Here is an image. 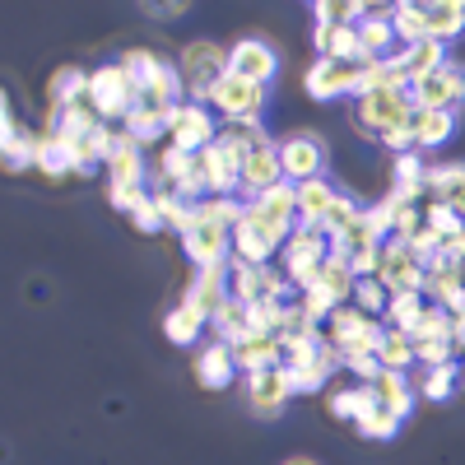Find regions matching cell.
Returning a JSON list of instances; mask_svg holds the SVG:
<instances>
[{"label": "cell", "mask_w": 465, "mask_h": 465, "mask_svg": "<svg viewBox=\"0 0 465 465\" xmlns=\"http://www.w3.org/2000/svg\"><path fill=\"white\" fill-rule=\"evenodd\" d=\"M247 201L242 196H228V201H196L191 205V223L182 232V252L196 270L210 265H228L232 261V228H238Z\"/></svg>", "instance_id": "obj_1"}, {"label": "cell", "mask_w": 465, "mask_h": 465, "mask_svg": "<svg viewBox=\"0 0 465 465\" xmlns=\"http://www.w3.org/2000/svg\"><path fill=\"white\" fill-rule=\"evenodd\" d=\"M381 335H386V322L359 312L354 302H349V307H335L331 322L322 326V344L331 349L340 363L363 359V354H377V349H381Z\"/></svg>", "instance_id": "obj_2"}, {"label": "cell", "mask_w": 465, "mask_h": 465, "mask_svg": "<svg viewBox=\"0 0 465 465\" xmlns=\"http://www.w3.org/2000/svg\"><path fill=\"white\" fill-rule=\"evenodd\" d=\"M89 103H94V112L103 116L107 126H112V122L122 126L126 116L140 107V89H135V80H131V70H126L122 61L89 70Z\"/></svg>", "instance_id": "obj_3"}, {"label": "cell", "mask_w": 465, "mask_h": 465, "mask_svg": "<svg viewBox=\"0 0 465 465\" xmlns=\"http://www.w3.org/2000/svg\"><path fill=\"white\" fill-rule=\"evenodd\" d=\"M302 89H307V98H317V103L363 98V94H368V61H359V65H340V61L317 56L312 65H307V74H302Z\"/></svg>", "instance_id": "obj_4"}, {"label": "cell", "mask_w": 465, "mask_h": 465, "mask_svg": "<svg viewBox=\"0 0 465 465\" xmlns=\"http://www.w3.org/2000/svg\"><path fill=\"white\" fill-rule=\"evenodd\" d=\"M177 70H182V84H186V103H210L214 84L228 74V52L219 43H210V37H201V43H186Z\"/></svg>", "instance_id": "obj_5"}, {"label": "cell", "mask_w": 465, "mask_h": 465, "mask_svg": "<svg viewBox=\"0 0 465 465\" xmlns=\"http://www.w3.org/2000/svg\"><path fill=\"white\" fill-rule=\"evenodd\" d=\"M410 112H414L410 89H368L363 98H354V122H359V131H363V135H377V140H381L386 131L405 126Z\"/></svg>", "instance_id": "obj_6"}, {"label": "cell", "mask_w": 465, "mask_h": 465, "mask_svg": "<svg viewBox=\"0 0 465 465\" xmlns=\"http://www.w3.org/2000/svg\"><path fill=\"white\" fill-rule=\"evenodd\" d=\"M265 98H270V89L265 84H252V80H242V74H223V80L214 84V94H210V107H214V116H223L228 126H238V122H256V116L265 112Z\"/></svg>", "instance_id": "obj_7"}, {"label": "cell", "mask_w": 465, "mask_h": 465, "mask_svg": "<svg viewBox=\"0 0 465 465\" xmlns=\"http://www.w3.org/2000/svg\"><path fill=\"white\" fill-rule=\"evenodd\" d=\"M280 256H284V280H289L293 289H307V284H317L322 265L331 261V238H326V232H307V228H298Z\"/></svg>", "instance_id": "obj_8"}, {"label": "cell", "mask_w": 465, "mask_h": 465, "mask_svg": "<svg viewBox=\"0 0 465 465\" xmlns=\"http://www.w3.org/2000/svg\"><path fill=\"white\" fill-rule=\"evenodd\" d=\"M159 191H177L182 201H210L205 177H201V153H186L177 144H163L159 153Z\"/></svg>", "instance_id": "obj_9"}, {"label": "cell", "mask_w": 465, "mask_h": 465, "mask_svg": "<svg viewBox=\"0 0 465 465\" xmlns=\"http://www.w3.org/2000/svg\"><path fill=\"white\" fill-rule=\"evenodd\" d=\"M280 163H284V177H289L293 186L317 182V177L326 173V144H322V135H317V131H293V135H284V140H280Z\"/></svg>", "instance_id": "obj_10"}, {"label": "cell", "mask_w": 465, "mask_h": 465, "mask_svg": "<svg viewBox=\"0 0 465 465\" xmlns=\"http://www.w3.org/2000/svg\"><path fill=\"white\" fill-rule=\"evenodd\" d=\"M219 140V116L210 103H182L173 112V131H168V144L186 149V153H201Z\"/></svg>", "instance_id": "obj_11"}, {"label": "cell", "mask_w": 465, "mask_h": 465, "mask_svg": "<svg viewBox=\"0 0 465 465\" xmlns=\"http://www.w3.org/2000/svg\"><path fill=\"white\" fill-rule=\"evenodd\" d=\"M289 177H284V163H280V144L270 135L256 140L242 159V201H256V196H265V191H275Z\"/></svg>", "instance_id": "obj_12"}, {"label": "cell", "mask_w": 465, "mask_h": 465, "mask_svg": "<svg viewBox=\"0 0 465 465\" xmlns=\"http://www.w3.org/2000/svg\"><path fill=\"white\" fill-rule=\"evenodd\" d=\"M410 103L414 107H429V112H456V107H465V70L447 61L442 70L429 74V80L410 84Z\"/></svg>", "instance_id": "obj_13"}, {"label": "cell", "mask_w": 465, "mask_h": 465, "mask_svg": "<svg viewBox=\"0 0 465 465\" xmlns=\"http://www.w3.org/2000/svg\"><path fill=\"white\" fill-rule=\"evenodd\" d=\"M293 396V377L289 368H261V372H247V401H252V414L261 419H280L284 405Z\"/></svg>", "instance_id": "obj_14"}, {"label": "cell", "mask_w": 465, "mask_h": 465, "mask_svg": "<svg viewBox=\"0 0 465 465\" xmlns=\"http://www.w3.org/2000/svg\"><path fill=\"white\" fill-rule=\"evenodd\" d=\"M228 70L242 74V80H252V84L270 89V80L280 74V56H275L270 43H261V37H238V43L228 47Z\"/></svg>", "instance_id": "obj_15"}, {"label": "cell", "mask_w": 465, "mask_h": 465, "mask_svg": "<svg viewBox=\"0 0 465 465\" xmlns=\"http://www.w3.org/2000/svg\"><path fill=\"white\" fill-rule=\"evenodd\" d=\"M377 280L391 289V293H423V261L410 252V242H386L381 247V270Z\"/></svg>", "instance_id": "obj_16"}, {"label": "cell", "mask_w": 465, "mask_h": 465, "mask_svg": "<svg viewBox=\"0 0 465 465\" xmlns=\"http://www.w3.org/2000/svg\"><path fill=\"white\" fill-rule=\"evenodd\" d=\"M359 43H363V61H391L401 52V37L391 24V5H368V15L354 24Z\"/></svg>", "instance_id": "obj_17"}, {"label": "cell", "mask_w": 465, "mask_h": 465, "mask_svg": "<svg viewBox=\"0 0 465 465\" xmlns=\"http://www.w3.org/2000/svg\"><path fill=\"white\" fill-rule=\"evenodd\" d=\"M232 298L238 302H265V298H289V280L270 265H242L232 261Z\"/></svg>", "instance_id": "obj_18"}, {"label": "cell", "mask_w": 465, "mask_h": 465, "mask_svg": "<svg viewBox=\"0 0 465 465\" xmlns=\"http://www.w3.org/2000/svg\"><path fill=\"white\" fill-rule=\"evenodd\" d=\"M232 298V265H210V270H196V280L186 284V298L182 302H191L196 312H205L210 322H214V312Z\"/></svg>", "instance_id": "obj_19"}, {"label": "cell", "mask_w": 465, "mask_h": 465, "mask_svg": "<svg viewBox=\"0 0 465 465\" xmlns=\"http://www.w3.org/2000/svg\"><path fill=\"white\" fill-rule=\"evenodd\" d=\"M423 10V43H451L465 33V0H419Z\"/></svg>", "instance_id": "obj_20"}, {"label": "cell", "mask_w": 465, "mask_h": 465, "mask_svg": "<svg viewBox=\"0 0 465 465\" xmlns=\"http://www.w3.org/2000/svg\"><path fill=\"white\" fill-rule=\"evenodd\" d=\"M107 186H144L149 168H144V149L116 126V144H112V159H107Z\"/></svg>", "instance_id": "obj_21"}, {"label": "cell", "mask_w": 465, "mask_h": 465, "mask_svg": "<svg viewBox=\"0 0 465 465\" xmlns=\"http://www.w3.org/2000/svg\"><path fill=\"white\" fill-rule=\"evenodd\" d=\"M232 377H238V359H232V344L210 340L201 354H196V381L205 391H228Z\"/></svg>", "instance_id": "obj_22"}, {"label": "cell", "mask_w": 465, "mask_h": 465, "mask_svg": "<svg viewBox=\"0 0 465 465\" xmlns=\"http://www.w3.org/2000/svg\"><path fill=\"white\" fill-rule=\"evenodd\" d=\"M37 140L43 135H28L15 126L10 107H0V159H5L10 173H24V168H37Z\"/></svg>", "instance_id": "obj_23"}, {"label": "cell", "mask_w": 465, "mask_h": 465, "mask_svg": "<svg viewBox=\"0 0 465 465\" xmlns=\"http://www.w3.org/2000/svg\"><path fill=\"white\" fill-rule=\"evenodd\" d=\"M335 201H340V191H335L326 177L302 182V186H298V228L322 232V223H326V214H331V205H335Z\"/></svg>", "instance_id": "obj_24"}, {"label": "cell", "mask_w": 465, "mask_h": 465, "mask_svg": "<svg viewBox=\"0 0 465 465\" xmlns=\"http://www.w3.org/2000/svg\"><path fill=\"white\" fill-rule=\"evenodd\" d=\"M98 126H103V116L94 112L89 98H84V103H70V107H61V112H52V122H47V131L61 135V140H70V144H80V140L94 135Z\"/></svg>", "instance_id": "obj_25"}, {"label": "cell", "mask_w": 465, "mask_h": 465, "mask_svg": "<svg viewBox=\"0 0 465 465\" xmlns=\"http://www.w3.org/2000/svg\"><path fill=\"white\" fill-rule=\"evenodd\" d=\"M37 173L43 177H70L80 173V149H74L70 140L43 131V140H37Z\"/></svg>", "instance_id": "obj_26"}, {"label": "cell", "mask_w": 465, "mask_h": 465, "mask_svg": "<svg viewBox=\"0 0 465 465\" xmlns=\"http://www.w3.org/2000/svg\"><path fill=\"white\" fill-rule=\"evenodd\" d=\"M423 191H429L438 205H447V210H456V214L465 219V163L429 168V177H423Z\"/></svg>", "instance_id": "obj_27"}, {"label": "cell", "mask_w": 465, "mask_h": 465, "mask_svg": "<svg viewBox=\"0 0 465 465\" xmlns=\"http://www.w3.org/2000/svg\"><path fill=\"white\" fill-rule=\"evenodd\" d=\"M396 65L405 70L410 84H419V80H429L433 70L447 65V47H442V43H410V47L396 52Z\"/></svg>", "instance_id": "obj_28"}, {"label": "cell", "mask_w": 465, "mask_h": 465, "mask_svg": "<svg viewBox=\"0 0 465 465\" xmlns=\"http://www.w3.org/2000/svg\"><path fill=\"white\" fill-rule=\"evenodd\" d=\"M89 98V70L84 65H61L52 80H47V103L52 112L70 107V103H84Z\"/></svg>", "instance_id": "obj_29"}, {"label": "cell", "mask_w": 465, "mask_h": 465, "mask_svg": "<svg viewBox=\"0 0 465 465\" xmlns=\"http://www.w3.org/2000/svg\"><path fill=\"white\" fill-rule=\"evenodd\" d=\"M410 126H414V149H438V144H447V140H451V131H456V112H429V107H414Z\"/></svg>", "instance_id": "obj_30"}, {"label": "cell", "mask_w": 465, "mask_h": 465, "mask_svg": "<svg viewBox=\"0 0 465 465\" xmlns=\"http://www.w3.org/2000/svg\"><path fill=\"white\" fill-rule=\"evenodd\" d=\"M122 131L144 149V144H153V140H168V131H173V112H159V107H135L126 122H122Z\"/></svg>", "instance_id": "obj_31"}, {"label": "cell", "mask_w": 465, "mask_h": 465, "mask_svg": "<svg viewBox=\"0 0 465 465\" xmlns=\"http://www.w3.org/2000/svg\"><path fill=\"white\" fill-rule=\"evenodd\" d=\"M354 429H359L363 438L386 442V438H396V429H401V414L386 410V405L372 396V386H368V396H363V405H359V414H354Z\"/></svg>", "instance_id": "obj_32"}, {"label": "cell", "mask_w": 465, "mask_h": 465, "mask_svg": "<svg viewBox=\"0 0 465 465\" xmlns=\"http://www.w3.org/2000/svg\"><path fill=\"white\" fill-rule=\"evenodd\" d=\"M238 372H261V368H280V335H247L242 344H232Z\"/></svg>", "instance_id": "obj_33"}, {"label": "cell", "mask_w": 465, "mask_h": 465, "mask_svg": "<svg viewBox=\"0 0 465 465\" xmlns=\"http://www.w3.org/2000/svg\"><path fill=\"white\" fill-rule=\"evenodd\" d=\"M372 396L391 410V414H401V419H410V410H414V386H410V372H391V368H381V377L372 381Z\"/></svg>", "instance_id": "obj_34"}, {"label": "cell", "mask_w": 465, "mask_h": 465, "mask_svg": "<svg viewBox=\"0 0 465 465\" xmlns=\"http://www.w3.org/2000/svg\"><path fill=\"white\" fill-rule=\"evenodd\" d=\"M210 331H214V340H223V344H242V340L252 335V307L238 302V298H228L219 312H214Z\"/></svg>", "instance_id": "obj_35"}, {"label": "cell", "mask_w": 465, "mask_h": 465, "mask_svg": "<svg viewBox=\"0 0 465 465\" xmlns=\"http://www.w3.org/2000/svg\"><path fill=\"white\" fill-rule=\"evenodd\" d=\"M205 326H210V317H205V312H196L191 302H177L173 312L163 317V335H168L173 344H196Z\"/></svg>", "instance_id": "obj_36"}, {"label": "cell", "mask_w": 465, "mask_h": 465, "mask_svg": "<svg viewBox=\"0 0 465 465\" xmlns=\"http://www.w3.org/2000/svg\"><path fill=\"white\" fill-rule=\"evenodd\" d=\"M410 340H414V349L419 344H438V340H451L456 344V317L447 312V307L429 302V307H423V317H419V326L410 331Z\"/></svg>", "instance_id": "obj_37"}, {"label": "cell", "mask_w": 465, "mask_h": 465, "mask_svg": "<svg viewBox=\"0 0 465 465\" xmlns=\"http://www.w3.org/2000/svg\"><path fill=\"white\" fill-rule=\"evenodd\" d=\"M377 363H381V368H391V372H410V363H419L414 340H410L405 331H391V326H386L381 349H377Z\"/></svg>", "instance_id": "obj_38"}, {"label": "cell", "mask_w": 465, "mask_h": 465, "mask_svg": "<svg viewBox=\"0 0 465 465\" xmlns=\"http://www.w3.org/2000/svg\"><path fill=\"white\" fill-rule=\"evenodd\" d=\"M423 307H429V302H423V293H391V302H386V326H391V331H414L419 326V317H423Z\"/></svg>", "instance_id": "obj_39"}, {"label": "cell", "mask_w": 465, "mask_h": 465, "mask_svg": "<svg viewBox=\"0 0 465 465\" xmlns=\"http://www.w3.org/2000/svg\"><path fill=\"white\" fill-rule=\"evenodd\" d=\"M317 284H326V289L335 293V302H340V307H349V302H354V284H359V275H354V270H349V261L331 256V261L322 265Z\"/></svg>", "instance_id": "obj_40"}, {"label": "cell", "mask_w": 465, "mask_h": 465, "mask_svg": "<svg viewBox=\"0 0 465 465\" xmlns=\"http://www.w3.org/2000/svg\"><path fill=\"white\" fill-rule=\"evenodd\" d=\"M391 24H396L401 47L423 43V10H419V0H401V5H391Z\"/></svg>", "instance_id": "obj_41"}, {"label": "cell", "mask_w": 465, "mask_h": 465, "mask_svg": "<svg viewBox=\"0 0 465 465\" xmlns=\"http://www.w3.org/2000/svg\"><path fill=\"white\" fill-rule=\"evenodd\" d=\"M386 302H391V289H386L381 280H359L354 284V307L359 312H368V317H386Z\"/></svg>", "instance_id": "obj_42"}, {"label": "cell", "mask_w": 465, "mask_h": 465, "mask_svg": "<svg viewBox=\"0 0 465 465\" xmlns=\"http://www.w3.org/2000/svg\"><path fill=\"white\" fill-rule=\"evenodd\" d=\"M153 201H159L163 228H173L177 238H182V232H186V223H191V201H182L177 191H153Z\"/></svg>", "instance_id": "obj_43"}, {"label": "cell", "mask_w": 465, "mask_h": 465, "mask_svg": "<svg viewBox=\"0 0 465 465\" xmlns=\"http://www.w3.org/2000/svg\"><path fill=\"white\" fill-rule=\"evenodd\" d=\"M359 214H363V205H354V201H349V196H340V201L331 205V214H326V223H322V232H326V238L335 242V238H340V232H349V228H354V223H359Z\"/></svg>", "instance_id": "obj_44"}, {"label": "cell", "mask_w": 465, "mask_h": 465, "mask_svg": "<svg viewBox=\"0 0 465 465\" xmlns=\"http://www.w3.org/2000/svg\"><path fill=\"white\" fill-rule=\"evenodd\" d=\"M451 386H456V363H442V368H429V372H423L419 396H423V401H447Z\"/></svg>", "instance_id": "obj_45"}, {"label": "cell", "mask_w": 465, "mask_h": 465, "mask_svg": "<svg viewBox=\"0 0 465 465\" xmlns=\"http://www.w3.org/2000/svg\"><path fill=\"white\" fill-rule=\"evenodd\" d=\"M423 223H429V228L438 232V238H442V242H451V238H456V232L465 228V219H460L456 210H447V205H438V201H429V205H423Z\"/></svg>", "instance_id": "obj_46"}, {"label": "cell", "mask_w": 465, "mask_h": 465, "mask_svg": "<svg viewBox=\"0 0 465 465\" xmlns=\"http://www.w3.org/2000/svg\"><path fill=\"white\" fill-rule=\"evenodd\" d=\"M423 177H429V168H423V159L410 149V153H396V186L401 191H423Z\"/></svg>", "instance_id": "obj_47"}, {"label": "cell", "mask_w": 465, "mask_h": 465, "mask_svg": "<svg viewBox=\"0 0 465 465\" xmlns=\"http://www.w3.org/2000/svg\"><path fill=\"white\" fill-rule=\"evenodd\" d=\"M363 396H368V386H349V391H335V396L326 401V410H331L335 419H349V423H354V414H359Z\"/></svg>", "instance_id": "obj_48"}, {"label": "cell", "mask_w": 465, "mask_h": 465, "mask_svg": "<svg viewBox=\"0 0 465 465\" xmlns=\"http://www.w3.org/2000/svg\"><path fill=\"white\" fill-rule=\"evenodd\" d=\"M414 354H419V363H423V368H442V363H451L456 344H451V340H438V344H419Z\"/></svg>", "instance_id": "obj_49"}, {"label": "cell", "mask_w": 465, "mask_h": 465, "mask_svg": "<svg viewBox=\"0 0 465 465\" xmlns=\"http://www.w3.org/2000/svg\"><path fill=\"white\" fill-rule=\"evenodd\" d=\"M131 223H135L140 232H159V228H163V214H159V201H153V196H149V201H144V205H140V210L131 214Z\"/></svg>", "instance_id": "obj_50"}, {"label": "cell", "mask_w": 465, "mask_h": 465, "mask_svg": "<svg viewBox=\"0 0 465 465\" xmlns=\"http://www.w3.org/2000/svg\"><path fill=\"white\" fill-rule=\"evenodd\" d=\"M144 15H149V19H182L186 5H144Z\"/></svg>", "instance_id": "obj_51"}, {"label": "cell", "mask_w": 465, "mask_h": 465, "mask_svg": "<svg viewBox=\"0 0 465 465\" xmlns=\"http://www.w3.org/2000/svg\"><path fill=\"white\" fill-rule=\"evenodd\" d=\"M447 252H451L456 261H465V228H460V232H456V238L447 242Z\"/></svg>", "instance_id": "obj_52"}, {"label": "cell", "mask_w": 465, "mask_h": 465, "mask_svg": "<svg viewBox=\"0 0 465 465\" xmlns=\"http://www.w3.org/2000/svg\"><path fill=\"white\" fill-rule=\"evenodd\" d=\"M456 349H465V312H456Z\"/></svg>", "instance_id": "obj_53"}, {"label": "cell", "mask_w": 465, "mask_h": 465, "mask_svg": "<svg viewBox=\"0 0 465 465\" xmlns=\"http://www.w3.org/2000/svg\"><path fill=\"white\" fill-rule=\"evenodd\" d=\"M280 465H322L317 456H289V460H280Z\"/></svg>", "instance_id": "obj_54"}]
</instances>
